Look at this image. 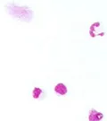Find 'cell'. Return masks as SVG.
Returning <instances> with one entry per match:
<instances>
[{
    "instance_id": "obj_1",
    "label": "cell",
    "mask_w": 107,
    "mask_h": 121,
    "mask_svg": "<svg viewBox=\"0 0 107 121\" xmlns=\"http://www.w3.org/2000/svg\"><path fill=\"white\" fill-rule=\"evenodd\" d=\"M6 11L9 14H11L14 18H17L21 21L24 22H30L33 18V11L29 6H20V5H6L5 6Z\"/></svg>"
},
{
    "instance_id": "obj_2",
    "label": "cell",
    "mask_w": 107,
    "mask_h": 121,
    "mask_svg": "<svg viewBox=\"0 0 107 121\" xmlns=\"http://www.w3.org/2000/svg\"><path fill=\"white\" fill-rule=\"evenodd\" d=\"M90 34L92 37H98L104 34L103 27L101 22H95L90 27Z\"/></svg>"
},
{
    "instance_id": "obj_3",
    "label": "cell",
    "mask_w": 107,
    "mask_h": 121,
    "mask_svg": "<svg viewBox=\"0 0 107 121\" xmlns=\"http://www.w3.org/2000/svg\"><path fill=\"white\" fill-rule=\"evenodd\" d=\"M103 117V113L99 112L95 108H91L88 115V121H102Z\"/></svg>"
},
{
    "instance_id": "obj_4",
    "label": "cell",
    "mask_w": 107,
    "mask_h": 121,
    "mask_svg": "<svg viewBox=\"0 0 107 121\" xmlns=\"http://www.w3.org/2000/svg\"><path fill=\"white\" fill-rule=\"evenodd\" d=\"M55 91L57 95L59 96H64L67 94L68 92V89H67V86L63 83V82H60V83H57L55 87Z\"/></svg>"
},
{
    "instance_id": "obj_5",
    "label": "cell",
    "mask_w": 107,
    "mask_h": 121,
    "mask_svg": "<svg viewBox=\"0 0 107 121\" xmlns=\"http://www.w3.org/2000/svg\"><path fill=\"white\" fill-rule=\"evenodd\" d=\"M43 94V90L39 87H35L34 89L32 90V97L33 99H39Z\"/></svg>"
}]
</instances>
